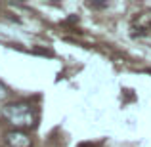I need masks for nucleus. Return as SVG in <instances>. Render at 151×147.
Returning <instances> with one entry per match:
<instances>
[{"mask_svg": "<svg viewBox=\"0 0 151 147\" xmlns=\"http://www.w3.org/2000/svg\"><path fill=\"white\" fill-rule=\"evenodd\" d=\"M10 96V90H8V86H4L2 82H0V103H4Z\"/></svg>", "mask_w": 151, "mask_h": 147, "instance_id": "7ed1b4c3", "label": "nucleus"}, {"mask_svg": "<svg viewBox=\"0 0 151 147\" xmlns=\"http://www.w3.org/2000/svg\"><path fill=\"white\" fill-rule=\"evenodd\" d=\"M4 138L10 147H33V138L25 130H10Z\"/></svg>", "mask_w": 151, "mask_h": 147, "instance_id": "f03ea898", "label": "nucleus"}, {"mask_svg": "<svg viewBox=\"0 0 151 147\" xmlns=\"http://www.w3.org/2000/svg\"><path fill=\"white\" fill-rule=\"evenodd\" d=\"M107 2H101V4H94V2H88V8H105Z\"/></svg>", "mask_w": 151, "mask_h": 147, "instance_id": "20e7f679", "label": "nucleus"}, {"mask_svg": "<svg viewBox=\"0 0 151 147\" xmlns=\"http://www.w3.org/2000/svg\"><path fill=\"white\" fill-rule=\"evenodd\" d=\"M2 118L8 124L14 126V130H25V128H33L38 122V111L35 105L27 101H12V103H4L0 109Z\"/></svg>", "mask_w": 151, "mask_h": 147, "instance_id": "f257e3e1", "label": "nucleus"}]
</instances>
